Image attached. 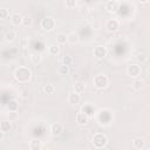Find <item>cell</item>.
Masks as SVG:
<instances>
[{
    "label": "cell",
    "instance_id": "cell-29",
    "mask_svg": "<svg viewBox=\"0 0 150 150\" xmlns=\"http://www.w3.org/2000/svg\"><path fill=\"white\" fill-rule=\"evenodd\" d=\"M66 6L71 8V7H75L76 6V0H66Z\"/></svg>",
    "mask_w": 150,
    "mask_h": 150
},
{
    "label": "cell",
    "instance_id": "cell-17",
    "mask_svg": "<svg viewBox=\"0 0 150 150\" xmlns=\"http://www.w3.org/2000/svg\"><path fill=\"white\" fill-rule=\"evenodd\" d=\"M28 146H29L30 150H40V149H42V143L39 139H33V141L29 142Z\"/></svg>",
    "mask_w": 150,
    "mask_h": 150
},
{
    "label": "cell",
    "instance_id": "cell-18",
    "mask_svg": "<svg viewBox=\"0 0 150 150\" xmlns=\"http://www.w3.org/2000/svg\"><path fill=\"white\" fill-rule=\"evenodd\" d=\"M143 87H144V81L142 79H139V77H136L134 80V82H132V88L135 90H141Z\"/></svg>",
    "mask_w": 150,
    "mask_h": 150
},
{
    "label": "cell",
    "instance_id": "cell-8",
    "mask_svg": "<svg viewBox=\"0 0 150 150\" xmlns=\"http://www.w3.org/2000/svg\"><path fill=\"white\" fill-rule=\"evenodd\" d=\"M105 9L108 13H116L118 9V2L116 0H109L105 2Z\"/></svg>",
    "mask_w": 150,
    "mask_h": 150
},
{
    "label": "cell",
    "instance_id": "cell-24",
    "mask_svg": "<svg viewBox=\"0 0 150 150\" xmlns=\"http://www.w3.org/2000/svg\"><path fill=\"white\" fill-rule=\"evenodd\" d=\"M56 42H57L59 45L66 43V42H67V35H66L64 33H59V34L56 35Z\"/></svg>",
    "mask_w": 150,
    "mask_h": 150
},
{
    "label": "cell",
    "instance_id": "cell-2",
    "mask_svg": "<svg viewBox=\"0 0 150 150\" xmlns=\"http://www.w3.org/2000/svg\"><path fill=\"white\" fill-rule=\"evenodd\" d=\"M91 143L96 148V149H102L104 148L107 144H108V138L104 134H101V132H97L93 136V139H91Z\"/></svg>",
    "mask_w": 150,
    "mask_h": 150
},
{
    "label": "cell",
    "instance_id": "cell-5",
    "mask_svg": "<svg viewBox=\"0 0 150 150\" xmlns=\"http://www.w3.org/2000/svg\"><path fill=\"white\" fill-rule=\"evenodd\" d=\"M55 25H56V22L52 16H46V18H43L41 20V27H42L43 30L50 32V30H53L55 28Z\"/></svg>",
    "mask_w": 150,
    "mask_h": 150
},
{
    "label": "cell",
    "instance_id": "cell-3",
    "mask_svg": "<svg viewBox=\"0 0 150 150\" xmlns=\"http://www.w3.org/2000/svg\"><path fill=\"white\" fill-rule=\"evenodd\" d=\"M94 86L95 88L97 89H104L108 87L109 84V79L107 75H103V74H97L94 76Z\"/></svg>",
    "mask_w": 150,
    "mask_h": 150
},
{
    "label": "cell",
    "instance_id": "cell-32",
    "mask_svg": "<svg viewBox=\"0 0 150 150\" xmlns=\"http://www.w3.org/2000/svg\"><path fill=\"white\" fill-rule=\"evenodd\" d=\"M138 1H139L141 4H146V2L149 1V0H138Z\"/></svg>",
    "mask_w": 150,
    "mask_h": 150
},
{
    "label": "cell",
    "instance_id": "cell-15",
    "mask_svg": "<svg viewBox=\"0 0 150 150\" xmlns=\"http://www.w3.org/2000/svg\"><path fill=\"white\" fill-rule=\"evenodd\" d=\"M79 40H80V39H79V35H77V33H75V32H71L70 34L67 35V42H69V43H71V45L77 43Z\"/></svg>",
    "mask_w": 150,
    "mask_h": 150
},
{
    "label": "cell",
    "instance_id": "cell-16",
    "mask_svg": "<svg viewBox=\"0 0 150 150\" xmlns=\"http://www.w3.org/2000/svg\"><path fill=\"white\" fill-rule=\"evenodd\" d=\"M6 107H7L8 111H18V109H19V102L16 100H11L7 103Z\"/></svg>",
    "mask_w": 150,
    "mask_h": 150
},
{
    "label": "cell",
    "instance_id": "cell-10",
    "mask_svg": "<svg viewBox=\"0 0 150 150\" xmlns=\"http://www.w3.org/2000/svg\"><path fill=\"white\" fill-rule=\"evenodd\" d=\"M76 122L80 125H84V124H87L89 122V116L87 114H84V112H77V115H76Z\"/></svg>",
    "mask_w": 150,
    "mask_h": 150
},
{
    "label": "cell",
    "instance_id": "cell-28",
    "mask_svg": "<svg viewBox=\"0 0 150 150\" xmlns=\"http://www.w3.org/2000/svg\"><path fill=\"white\" fill-rule=\"evenodd\" d=\"M25 27H29L32 25V18L30 16H22V23Z\"/></svg>",
    "mask_w": 150,
    "mask_h": 150
},
{
    "label": "cell",
    "instance_id": "cell-23",
    "mask_svg": "<svg viewBox=\"0 0 150 150\" xmlns=\"http://www.w3.org/2000/svg\"><path fill=\"white\" fill-rule=\"evenodd\" d=\"M30 60H32V62L33 63H35V64H38V63H40L41 62V60H42V55L40 54V53H33L32 55H30Z\"/></svg>",
    "mask_w": 150,
    "mask_h": 150
},
{
    "label": "cell",
    "instance_id": "cell-20",
    "mask_svg": "<svg viewBox=\"0 0 150 150\" xmlns=\"http://www.w3.org/2000/svg\"><path fill=\"white\" fill-rule=\"evenodd\" d=\"M0 130H2L4 132H8L12 130V123L11 121H2L0 123Z\"/></svg>",
    "mask_w": 150,
    "mask_h": 150
},
{
    "label": "cell",
    "instance_id": "cell-4",
    "mask_svg": "<svg viewBox=\"0 0 150 150\" xmlns=\"http://www.w3.org/2000/svg\"><path fill=\"white\" fill-rule=\"evenodd\" d=\"M127 74H128V76L134 77V79L139 77V75L142 74V67H141L139 64H137V63H132V64L128 66V68H127Z\"/></svg>",
    "mask_w": 150,
    "mask_h": 150
},
{
    "label": "cell",
    "instance_id": "cell-13",
    "mask_svg": "<svg viewBox=\"0 0 150 150\" xmlns=\"http://www.w3.org/2000/svg\"><path fill=\"white\" fill-rule=\"evenodd\" d=\"M132 146L135 149H137V150H141V149H143L145 146V141L143 138H141V137H137V138H135L132 141Z\"/></svg>",
    "mask_w": 150,
    "mask_h": 150
},
{
    "label": "cell",
    "instance_id": "cell-11",
    "mask_svg": "<svg viewBox=\"0 0 150 150\" xmlns=\"http://www.w3.org/2000/svg\"><path fill=\"white\" fill-rule=\"evenodd\" d=\"M11 21L14 26H20L22 23V15L20 13H13L11 15Z\"/></svg>",
    "mask_w": 150,
    "mask_h": 150
},
{
    "label": "cell",
    "instance_id": "cell-30",
    "mask_svg": "<svg viewBox=\"0 0 150 150\" xmlns=\"http://www.w3.org/2000/svg\"><path fill=\"white\" fill-rule=\"evenodd\" d=\"M146 59H148L146 54H139V55L137 56V60H138V61H141V62H145V61H146Z\"/></svg>",
    "mask_w": 150,
    "mask_h": 150
},
{
    "label": "cell",
    "instance_id": "cell-22",
    "mask_svg": "<svg viewBox=\"0 0 150 150\" xmlns=\"http://www.w3.org/2000/svg\"><path fill=\"white\" fill-rule=\"evenodd\" d=\"M48 53L50 54V55H57L59 53H60V47H59V45H50L49 47H48Z\"/></svg>",
    "mask_w": 150,
    "mask_h": 150
},
{
    "label": "cell",
    "instance_id": "cell-26",
    "mask_svg": "<svg viewBox=\"0 0 150 150\" xmlns=\"http://www.w3.org/2000/svg\"><path fill=\"white\" fill-rule=\"evenodd\" d=\"M54 90H55V88L52 83H47V84L43 86V91L46 94H52V93H54Z\"/></svg>",
    "mask_w": 150,
    "mask_h": 150
},
{
    "label": "cell",
    "instance_id": "cell-27",
    "mask_svg": "<svg viewBox=\"0 0 150 150\" xmlns=\"http://www.w3.org/2000/svg\"><path fill=\"white\" fill-rule=\"evenodd\" d=\"M9 15V12L7 8H0V20H5L7 19Z\"/></svg>",
    "mask_w": 150,
    "mask_h": 150
},
{
    "label": "cell",
    "instance_id": "cell-6",
    "mask_svg": "<svg viewBox=\"0 0 150 150\" xmlns=\"http://www.w3.org/2000/svg\"><path fill=\"white\" fill-rule=\"evenodd\" d=\"M107 53H108V50H107V48H105L104 46L98 45V46H96V47L94 48V56H95L96 59H98V60L104 59V57L107 56Z\"/></svg>",
    "mask_w": 150,
    "mask_h": 150
},
{
    "label": "cell",
    "instance_id": "cell-14",
    "mask_svg": "<svg viewBox=\"0 0 150 150\" xmlns=\"http://www.w3.org/2000/svg\"><path fill=\"white\" fill-rule=\"evenodd\" d=\"M84 89H86V84H84V82H82V81H77V82H75V84H74V91H75V93H77V94H82V93L84 91Z\"/></svg>",
    "mask_w": 150,
    "mask_h": 150
},
{
    "label": "cell",
    "instance_id": "cell-25",
    "mask_svg": "<svg viewBox=\"0 0 150 150\" xmlns=\"http://www.w3.org/2000/svg\"><path fill=\"white\" fill-rule=\"evenodd\" d=\"M62 63L66 64V66H71L74 63V59L70 56V55H64L62 57Z\"/></svg>",
    "mask_w": 150,
    "mask_h": 150
},
{
    "label": "cell",
    "instance_id": "cell-19",
    "mask_svg": "<svg viewBox=\"0 0 150 150\" xmlns=\"http://www.w3.org/2000/svg\"><path fill=\"white\" fill-rule=\"evenodd\" d=\"M4 38H5V41H6V42H12V41H14L15 38H16V33H15L14 30H8V32L5 33Z\"/></svg>",
    "mask_w": 150,
    "mask_h": 150
},
{
    "label": "cell",
    "instance_id": "cell-7",
    "mask_svg": "<svg viewBox=\"0 0 150 150\" xmlns=\"http://www.w3.org/2000/svg\"><path fill=\"white\" fill-rule=\"evenodd\" d=\"M105 28H107L108 32H111V33L118 30V28H120V22H118V20H116V19H109V20H107V22H105Z\"/></svg>",
    "mask_w": 150,
    "mask_h": 150
},
{
    "label": "cell",
    "instance_id": "cell-1",
    "mask_svg": "<svg viewBox=\"0 0 150 150\" xmlns=\"http://www.w3.org/2000/svg\"><path fill=\"white\" fill-rule=\"evenodd\" d=\"M14 77L20 83H27L32 77V71L28 67L21 66L14 70Z\"/></svg>",
    "mask_w": 150,
    "mask_h": 150
},
{
    "label": "cell",
    "instance_id": "cell-31",
    "mask_svg": "<svg viewBox=\"0 0 150 150\" xmlns=\"http://www.w3.org/2000/svg\"><path fill=\"white\" fill-rule=\"evenodd\" d=\"M4 138H5V132H4L2 130H0V142H1Z\"/></svg>",
    "mask_w": 150,
    "mask_h": 150
},
{
    "label": "cell",
    "instance_id": "cell-21",
    "mask_svg": "<svg viewBox=\"0 0 150 150\" xmlns=\"http://www.w3.org/2000/svg\"><path fill=\"white\" fill-rule=\"evenodd\" d=\"M69 71H70L69 66H66V64H63V63H62L61 66H59V68H57V73H59L60 75H68Z\"/></svg>",
    "mask_w": 150,
    "mask_h": 150
},
{
    "label": "cell",
    "instance_id": "cell-12",
    "mask_svg": "<svg viewBox=\"0 0 150 150\" xmlns=\"http://www.w3.org/2000/svg\"><path fill=\"white\" fill-rule=\"evenodd\" d=\"M80 101H81L80 94H77V93H75V91L71 93V94H69V96H68V102H69L70 104H79Z\"/></svg>",
    "mask_w": 150,
    "mask_h": 150
},
{
    "label": "cell",
    "instance_id": "cell-9",
    "mask_svg": "<svg viewBox=\"0 0 150 150\" xmlns=\"http://www.w3.org/2000/svg\"><path fill=\"white\" fill-rule=\"evenodd\" d=\"M62 131H63V125H62L61 123L55 122V123H53V124L50 125V132H52V135L59 136V135L62 134Z\"/></svg>",
    "mask_w": 150,
    "mask_h": 150
}]
</instances>
